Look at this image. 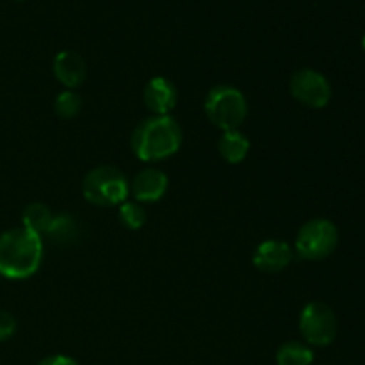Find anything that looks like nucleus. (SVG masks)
Instances as JSON below:
<instances>
[{"label":"nucleus","mask_w":365,"mask_h":365,"mask_svg":"<svg viewBox=\"0 0 365 365\" xmlns=\"http://www.w3.org/2000/svg\"><path fill=\"white\" fill-rule=\"evenodd\" d=\"M43 237L24 227L0 234V277L7 280H27L43 264Z\"/></svg>","instance_id":"nucleus-1"},{"label":"nucleus","mask_w":365,"mask_h":365,"mask_svg":"<svg viewBox=\"0 0 365 365\" xmlns=\"http://www.w3.org/2000/svg\"><path fill=\"white\" fill-rule=\"evenodd\" d=\"M170 187V177L159 168H145L130 182V195L138 203H153L164 198Z\"/></svg>","instance_id":"nucleus-9"},{"label":"nucleus","mask_w":365,"mask_h":365,"mask_svg":"<svg viewBox=\"0 0 365 365\" xmlns=\"http://www.w3.org/2000/svg\"><path fill=\"white\" fill-rule=\"evenodd\" d=\"M339 246V230L330 220L316 217L299 228L294 252L305 260H323Z\"/></svg>","instance_id":"nucleus-5"},{"label":"nucleus","mask_w":365,"mask_h":365,"mask_svg":"<svg viewBox=\"0 0 365 365\" xmlns=\"http://www.w3.org/2000/svg\"><path fill=\"white\" fill-rule=\"evenodd\" d=\"M337 316L327 303L312 302L303 307L299 314V331L305 344L317 348L330 346L337 337Z\"/></svg>","instance_id":"nucleus-6"},{"label":"nucleus","mask_w":365,"mask_h":365,"mask_svg":"<svg viewBox=\"0 0 365 365\" xmlns=\"http://www.w3.org/2000/svg\"><path fill=\"white\" fill-rule=\"evenodd\" d=\"M362 46H364V50H365V34H364V39H362Z\"/></svg>","instance_id":"nucleus-20"},{"label":"nucleus","mask_w":365,"mask_h":365,"mask_svg":"<svg viewBox=\"0 0 365 365\" xmlns=\"http://www.w3.org/2000/svg\"><path fill=\"white\" fill-rule=\"evenodd\" d=\"M252 143L242 134L241 130H227L221 134L220 143H217V150L220 155L227 160L228 164H239L248 157Z\"/></svg>","instance_id":"nucleus-13"},{"label":"nucleus","mask_w":365,"mask_h":365,"mask_svg":"<svg viewBox=\"0 0 365 365\" xmlns=\"http://www.w3.org/2000/svg\"><path fill=\"white\" fill-rule=\"evenodd\" d=\"M294 248L282 239H267L255 248L252 257L253 266L262 273H282L291 266Z\"/></svg>","instance_id":"nucleus-8"},{"label":"nucleus","mask_w":365,"mask_h":365,"mask_svg":"<svg viewBox=\"0 0 365 365\" xmlns=\"http://www.w3.org/2000/svg\"><path fill=\"white\" fill-rule=\"evenodd\" d=\"M52 217L53 212L45 205V203H29L24 209V214H21V227L34 232L39 237H43L45 232L48 230L50 223H52Z\"/></svg>","instance_id":"nucleus-14"},{"label":"nucleus","mask_w":365,"mask_h":365,"mask_svg":"<svg viewBox=\"0 0 365 365\" xmlns=\"http://www.w3.org/2000/svg\"><path fill=\"white\" fill-rule=\"evenodd\" d=\"M312 362L314 351L305 342H284L277 351V365H312Z\"/></svg>","instance_id":"nucleus-15"},{"label":"nucleus","mask_w":365,"mask_h":365,"mask_svg":"<svg viewBox=\"0 0 365 365\" xmlns=\"http://www.w3.org/2000/svg\"><path fill=\"white\" fill-rule=\"evenodd\" d=\"M38 365H78L75 362L71 356H66V355H53V356H48V359L41 360Z\"/></svg>","instance_id":"nucleus-19"},{"label":"nucleus","mask_w":365,"mask_h":365,"mask_svg":"<svg viewBox=\"0 0 365 365\" xmlns=\"http://www.w3.org/2000/svg\"><path fill=\"white\" fill-rule=\"evenodd\" d=\"M43 237H46L57 246H71L81 237V225H78L77 217L68 212L53 214L52 223H50L48 230L45 232Z\"/></svg>","instance_id":"nucleus-12"},{"label":"nucleus","mask_w":365,"mask_h":365,"mask_svg":"<svg viewBox=\"0 0 365 365\" xmlns=\"http://www.w3.org/2000/svg\"><path fill=\"white\" fill-rule=\"evenodd\" d=\"M16 331V319L6 310H0V342L9 341Z\"/></svg>","instance_id":"nucleus-18"},{"label":"nucleus","mask_w":365,"mask_h":365,"mask_svg":"<svg viewBox=\"0 0 365 365\" xmlns=\"http://www.w3.org/2000/svg\"><path fill=\"white\" fill-rule=\"evenodd\" d=\"M118 217L120 223L128 230H141L146 223V210L138 202H123L118 207Z\"/></svg>","instance_id":"nucleus-17"},{"label":"nucleus","mask_w":365,"mask_h":365,"mask_svg":"<svg viewBox=\"0 0 365 365\" xmlns=\"http://www.w3.org/2000/svg\"><path fill=\"white\" fill-rule=\"evenodd\" d=\"M205 114L221 132L237 130L248 116V100L245 93L230 84H217L207 93Z\"/></svg>","instance_id":"nucleus-3"},{"label":"nucleus","mask_w":365,"mask_h":365,"mask_svg":"<svg viewBox=\"0 0 365 365\" xmlns=\"http://www.w3.org/2000/svg\"><path fill=\"white\" fill-rule=\"evenodd\" d=\"M52 70L57 81L64 86V89L81 88L88 75L86 61L82 59L81 53L73 52V50H63L57 53L53 57Z\"/></svg>","instance_id":"nucleus-11"},{"label":"nucleus","mask_w":365,"mask_h":365,"mask_svg":"<svg viewBox=\"0 0 365 365\" xmlns=\"http://www.w3.org/2000/svg\"><path fill=\"white\" fill-rule=\"evenodd\" d=\"M146 107L157 116H168L177 107L178 89L168 77H153L143 91Z\"/></svg>","instance_id":"nucleus-10"},{"label":"nucleus","mask_w":365,"mask_h":365,"mask_svg":"<svg viewBox=\"0 0 365 365\" xmlns=\"http://www.w3.org/2000/svg\"><path fill=\"white\" fill-rule=\"evenodd\" d=\"M82 195L91 205L120 207L130 196V182L116 166H98L82 180Z\"/></svg>","instance_id":"nucleus-4"},{"label":"nucleus","mask_w":365,"mask_h":365,"mask_svg":"<svg viewBox=\"0 0 365 365\" xmlns=\"http://www.w3.org/2000/svg\"><path fill=\"white\" fill-rule=\"evenodd\" d=\"M184 134L171 114L168 116H153L143 120L134 128L130 138V146L134 155L143 163H159L173 157L180 150Z\"/></svg>","instance_id":"nucleus-2"},{"label":"nucleus","mask_w":365,"mask_h":365,"mask_svg":"<svg viewBox=\"0 0 365 365\" xmlns=\"http://www.w3.org/2000/svg\"><path fill=\"white\" fill-rule=\"evenodd\" d=\"M291 95L310 109H323L331 100V86L323 73L312 68H302L289 82Z\"/></svg>","instance_id":"nucleus-7"},{"label":"nucleus","mask_w":365,"mask_h":365,"mask_svg":"<svg viewBox=\"0 0 365 365\" xmlns=\"http://www.w3.org/2000/svg\"><path fill=\"white\" fill-rule=\"evenodd\" d=\"M53 109L56 114L63 120H71L77 118L82 110V98L75 89H64L57 95L56 102H53Z\"/></svg>","instance_id":"nucleus-16"}]
</instances>
